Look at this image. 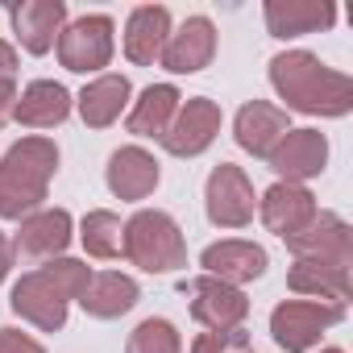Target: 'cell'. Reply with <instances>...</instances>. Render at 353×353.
Returning <instances> with one entry per match:
<instances>
[{
  "label": "cell",
  "instance_id": "cell-18",
  "mask_svg": "<svg viewBox=\"0 0 353 353\" xmlns=\"http://www.w3.org/2000/svg\"><path fill=\"white\" fill-rule=\"evenodd\" d=\"M283 133H287V112L266 100H250L237 112V145L250 150L254 158H270V150L283 141Z\"/></svg>",
  "mask_w": 353,
  "mask_h": 353
},
{
  "label": "cell",
  "instance_id": "cell-31",
  "mask_svg": "<svg viewBox=\"0 0 353 353\" xmlns=\"http://www.w3.org/2000/svg\"><path fill=\"white\" fill-rule=\"evenodd\" d=\"M13 71H17V50L9 42H0V79H13Z\"/></svg>",
  "mask_w": 353,
  "mask_h": 353
},
{
  "label": "cell",
  "instance_id": "cell-7",
  "mask_svg": "<svg viewBox=\"0 0 353 353\" xmlns=\"http://www.w3.org/2000/svg\"><path fill=\"white\" fill-rule=\"evenodd\" d=\"M59 59L67 71H100L112 59V21L79 17L59 34Z\"/></svg>",
  "mask_w": 353,
  "mask_h": 353
},
{
  "label": "cell",
  "instance_id": "cell-25",
  "mask_svg": "<svg viewBox=\"0 0 353 353\" xmlns=\"http://www.w3.org/2000/svg\"><path fill=\"white\" fill-rule=\"evenodd\" d=\"M125 100H129V79H125V75H100L96 83L83 88V96H79V117H83L92 129H104V125H112V121L121 117Z\"/></svg>",
  "mask_w": 353,
  "mask_h": 353
},
{
  "label": "cell",
  "instance_id": "cell-6",
  "mask_svg": "<svg viewBox=\"0 0 353 353\" xmlns=\"http://www.w3.org/2000/svg\"><path fill=\"white\" fill-rule=\"evenodd\" d=\"M208 216L221 229H241L254 221V188L241 166L221 162L208 174Z\"/></svg>",
  "mask_w": 353,
  "mask_h": 353
},
{
  "label": "cell",
  "instance_id": "cell-5",
  "mask_svg": "<svg viewBox=\"0 0 353 353\" xmlns=\"http://www.w3.org/2000/svg\"><path fill=\"white\" fill-rule=\"evenodd\" d=\"M336 320H345V307L336 303H307V299H291L279 303L270 316V332L287 353H307L324 328H332Z\"/></svg>",
  "mask_w": 353,
  "mask_h": 353
},
{
  "label": "cell",
  "instance_id": "cell-23",
  "mask_svg": "<svg viewBox=\"0 0 353 353\" xmlns=\"http://www.w3.org/2000/svg\"><path fill=\"white\" fill-rule=\"evenodd\" d=\"M287 283H291V291L320 295V299H328L336 307H345V299H349V266H332V262H316V258H295Z\"/></svg>",
  "mask_w": 353,
  "mask_h": 353
},
{
  "label": "cell",
  "instance_id": "cell-26",
  "mask_svg": "<svg viewBox=\"0 0 353 353\" xmlns=\"http://www.w3.org/2000/svg\"><path fill=\"white\" fill-rule=\"evenodd\" d=\"M83 250L92 254V258H117L121 250H125V229H121V216H112V212H88L83 216Z\"/></svg>",
  "mask_w": 353,
  "mask_h": 353
},
{
  "label": "cell",
  "instance_id": "cell-4",
  "mask_svg": "<svg viewBox=\"0 0 353 353\" xmlns=\"http://www.w3.org/2000/svg\"><path fill=\"white\" fill-rule=\"evenodd\" d=\"M133 266L150 270V274H166V270H179L188 262V245L183 233L166 212H137L125 225V250H121Z\"/></svg>",
  "mask_w": 353,
  "mask_h": 353
},
{
  "label": "cell",
  "instance_id": "cell-28",
  "mask_svg": "<svg viewBox=\"0 0 353 353\" xmlns=\"http://www.w3.org/2000/svg\"><path fill=\"white\" fill-rule=\"evenodd\" d=\"M192 353H250V336L241 328H229V332H200Z\"/></svg>",
  "mask_w": 353,
  "mask_h": 353
},
{
  "label": "cell",
  "instance_id": "cell-9",
  "mask_svg": "<svg viewBox=\"0 0 353 353\" xmlns=\"http://www.w3.org/2000/svg\"><path fill=\"white\" fill-rule=\"evenodd\" d=\"M216 133H221V108H216L212 100L196 96V100H188L179 112H174V121H170L162 145H166L170 154H179V158H192V154H204Z\"/></svg>",
  "mask_w": 353,
  "mask_h": 353
},
{
  "label": "cell",
  "instance_id": "cell-29",
  "mask_svg": "<svg viewBox=\"0 0 353 353\" xmlns=\"http://www.w3.org/2000/svg\"><path fill=\"white\" fill-rule=\"evenodd\" d=\"M0 353H46V349L17 328H0Z\"/></svg>",
  "mask_w": 353,
  "mask_h": 353
},
{
  "label": "cell",
  "instance_id": "cell-17",
  "mask_svg": "<svg viewBox=\"0 0 353 353\" xmlns=\"http://www.w3.org/2000/svg\"><path fill=\"white\" fill-rule=\"evenodd\" d=\"M170 38V13L162 5H141L129 13V26H125V54L137 63V67H150L154 59H162V46Z\"/></svg>",
  "mask_w": 353,
  "mask_h": 353
},
{
  "label": "cell",
  "instance_id": "cell-13",
  "mask_svg": "<svg viewBox=\"0 0 353 353\" xmlns=\"http://www.w3.org/2000/svg\"><path fill=\"white\" fill-rule=\"evenodd\" d=\"M216 54V30L208 17H192L179 34H170L166 46H162V67L174 71V75H192V71H204Z\"/></svg>",
  "mask_w": 353,
  "mask_h": 353
},
{
  "label": "cell",
  "instance_id": "cell-21",
  "mask_svg": "<svg viewBox=\"0 0 353 353\" xmlns=\"http://www.w3.org/2000/svg\"><path fill=\"white\" fill-rule=\"evenodd\" d=\"M67 112H71V96H67V88L54 83V79L30 83V88L21 92V100H17V108H13V117H17L21 125H30V129H54L59 121H67Z\"/></svg>",
  "mask_w": 353,
  "mask_h": 353
},
{
  "label": "cell",
  "instance_id": "cell-27",
  "mask_svg": "<svg viewBox=\"0 0 353 353\" xmlns=\"http://www.w3.org/2000/svg\"><path fill=\"white\" fill-rule=\"evenodd\" d=\"M125 353H183V341H179V328H174L170 320H141L129 336V349Z\"/></svg>",
  "mask_w": 353,
  "mask_h": 353
},
{
  "label": "cell",
  "instance_id": "cell-30",
  "mask_svg": "<svg viewBox=\"0 0 353 353\" xmlns=\"http://www.w3.org/2000/svg\"><path fill=\"white\" fill-rule=\"evenodd\" d=\"M13 108H17V88H13V79H0V129L13 117Z\"/></svg>",
  "mask_w": 353,
  "mask_h": 353
},
{
  "label": "cell",
  "instance_id": "cell-32",
  "mask_svg": "<svg viewBox=\"0 0 353 353\" xmlns=\"http://www.w3.org/2000/svg\"><path fill=\"white\" fill-rule=\"evenodd\" d=\"M9 266H13V245H9V237L0 233V279L9 274Z\"/></svg>",
  "mask_w": 353,
  "mask_h": 353
},
{
  "label": "cell",
  "instance_id": "cell-11",
  "mask_svg": "<svg viewBox=\"0 0 353 353\" xmlns=\"http://www.w3.org/2000/svg\"><path fill=\"white\" fill-rule=\"evenodd\" d=\"M266 162H270L279 174H287V183H299V179H312V174L324 170V162H328V141H324V133H316V129H287L283 141L270 150Z\"/></svg>",
  "mask_w": 353,
  "mask_h": 353
},
{
  "label": "cell",
  "instance_id": "cell-2",
  "mask_svg": "<svg viewBox=\"0 0 353 353\" xmlns=\"http://www.w3.org/2000/svg\"><path fill=\"white\" fill-rule=\"evenodd\" d=\"M92 270L75 258H59L50 266H38L34 274H26L13 287V312L26 316L30 324H38L42 332H59L67 324V303L83 295Z\"/></svg>",
  "mask_w": 353,
  "mask_h": 353
},
{
  "label": "cell",
  "instance_id": "cell-1",
  "mask_svg": "<svg viewBox=\"0 0 353 353\" xmlns=\"http://www.w3.org/2000/svg\"><path fill=\"white\" fill-rule=\"evenodd\" d=\"M270 83L287 100V108L312 117H345L353 108V79L324 67L307 50H287L270 63Z\"/></svg>",
  "mask_w": 353,
  "mask_h": 353
},
{
  "label": "cell",
  "instance_id": "cell-14",
  "mask_svg": "<svg viewBox=\"0 0 353 353\" xmlns=\"http://www.w3.org/2000/svg\"><path fill=\"white\" fill-rule=\"evenodd\" d=\"M63 21H67L63 0H26V5H13V30L30 54H46L54 46V38L63 34Z\"/></svg>",
  "mask_w": 353,
  "mask_h": 353
},
{
  "label": "cell",
  "instance_id": "cell-8",
  "mask_svg": "<svg viewBox=\"0 0 353 353\" xmlns=\"http://www.w3.org/2000/svg\"><path fill=\"white\" fill-rule=\"evenodd\" d=\"M188 291H192V316H196L208 332L241 328V320H245V312H250V299H245L237 287H229V283L204 274V279H192Z\"/></svg>",
  "mask_w": 353,
  "mask_h": 353
},
{
  "label": "cell",
  "instance_id": "cell-10",
  "mask_svg": "<svg viewBox=\"0 0 353 353\" xmlns=\"http://www.w3.org/2000/svg\"><path fill=\"white\" fill-rule=\"evenodd\" d=\"M287 250L295 258H316V262H332V266H349L353 258V237H349V225L332 212H316V221L287 237Z\"/></svg>",
  "mask_w": 353,
  "mask_h": 353
},
{
  "label": "cell",
  "instance_id": "cell-15",
  "mask_svg": "<svg viewBox=\"0 0 353 353\" xmlns=\"http://www.w3.org/2000/svg\"><path fill=\"white\" fill-rule=\"evenodd\" d=\"M200 262H204V270L212 279L237 287V283H250V279H258L266 270V250L254 245V241H216V245L204 250Z\"/></svg>",
  "mask_w": 353,
  "mask_h": 353
},
{
  "label": "cell",
  "instance_id": "cell-24",
  "mask_svg": "<svg viewBox=\"0 0 353 353\" xmlns=\"http://www.w3.org/2000/svg\"><path fill=\"white\" fill-rule=\"evenodd\" d=\"M174 112H179V92H174L170 83H154L141 92V100L133 104L129 112V133L137 137H166Z\"/></svg>",
  "mask_w": 353,
  "mask_h": 353
},
{
  "label": "cell",
  "instance_id": "cell-22",
  "mask_svg": "<svg viewBox=\"0 0 353 353\" xmlns=\"http://www.w3.org/2000/svg\"><path fill=\"white\" fill-rule=\"evenodd\" d=\"M83 312L88 316H100V320H117L125 316L133 303H137V283L129 274H117V270H104V274H92L83 295H79Z\"/></svg>",
  "mask_w": 353,
  "mask_h": 353
},
{
  "label": "cell",
  "instance_id": "cell-20",
  "mask_svg": "<svg viewBox=\"0 0 353 353\" xmlns=\"http://www.w3.org/2000/svg\"><path fill=\"white\" fill-rule=\"evenodd\" d=\"M336 21V9L328 0H270L266 5V26L274 38H295L312 30H328Z\"/></svg>",
  "mask_w": 353,
  "mask_h": 353
},
{
  "label": "cell",
  "instance_id": "cell-33",
  "mask_svg": "<svg viewBox=\"0 0 353 353\" xmlns=\"http://www.w3.org/2000/svg\"><path fill=\"white\" fill-rule=\"evenodd\" d=\"M324 353H341V349H324Z\"/></svg>",
  "mask_w": 353,
  "mask_h": 353
},
{
  "label": "cell",
  "instance_id": "cell-3",
  "mask_svg": "<svg viewBox=\"0 0 353 353\" xmlns=\"http://www.w3.org/2000/svg\"><path fill=\"white\" fill-rule=\"evenodd\" d=\"M59 170V145L50 137H26L0 158V216L21 221L42 200Z\"/></svg>",
  "mask_w": 353,
  "mask_h": 353
},
{
  "label": "cell",
  "instance_id": "cell-19",
  "mask_svg": "<svg viewBox=\"0 0 353 353\" xmlns=\"http://www.w3.org/2000/svg\"><path fill=\"white\" fill-rule=\"evenodd\" d=\"M71 241V216L63 208H50V212H34L21 221V233L13 237V250L21 258H54L63 254Z\"/></svg>",
  "mask_w": 353,
  "mask_h": 353
},
{
  "label": "cell",
  "instance_id": "cell-16",
  "mask_svg": "<svg viewBox=\"0 0 353 353\" xmlns=\"http://www.w3.org/2000/svg\"><path fill=\"white\" fill-rule=\"evenodd\" d=\"M108 188L121 200H145L158 188V162L141 145H125L108 158Z\"/></svg>",
  "mask_w": 353,
  "mask_h": 353
},
{
  "label": "cell",
  "instance_id": "cell-12",
  "mask_svg": "<svg viewBox=\"0 0 353 353\" xmlns=\"http://www.w3.org/2000/svg\"><path fill=\"white\" fill-rule=\"evenodd\" d=\"M262 221H266L270 233H279L287 241V237L303 233L316 221V196L299 183H274L262 196Z\"/></svg>",
  "mask_w": 353,
  "mask_h": 353
}]
</instances>
